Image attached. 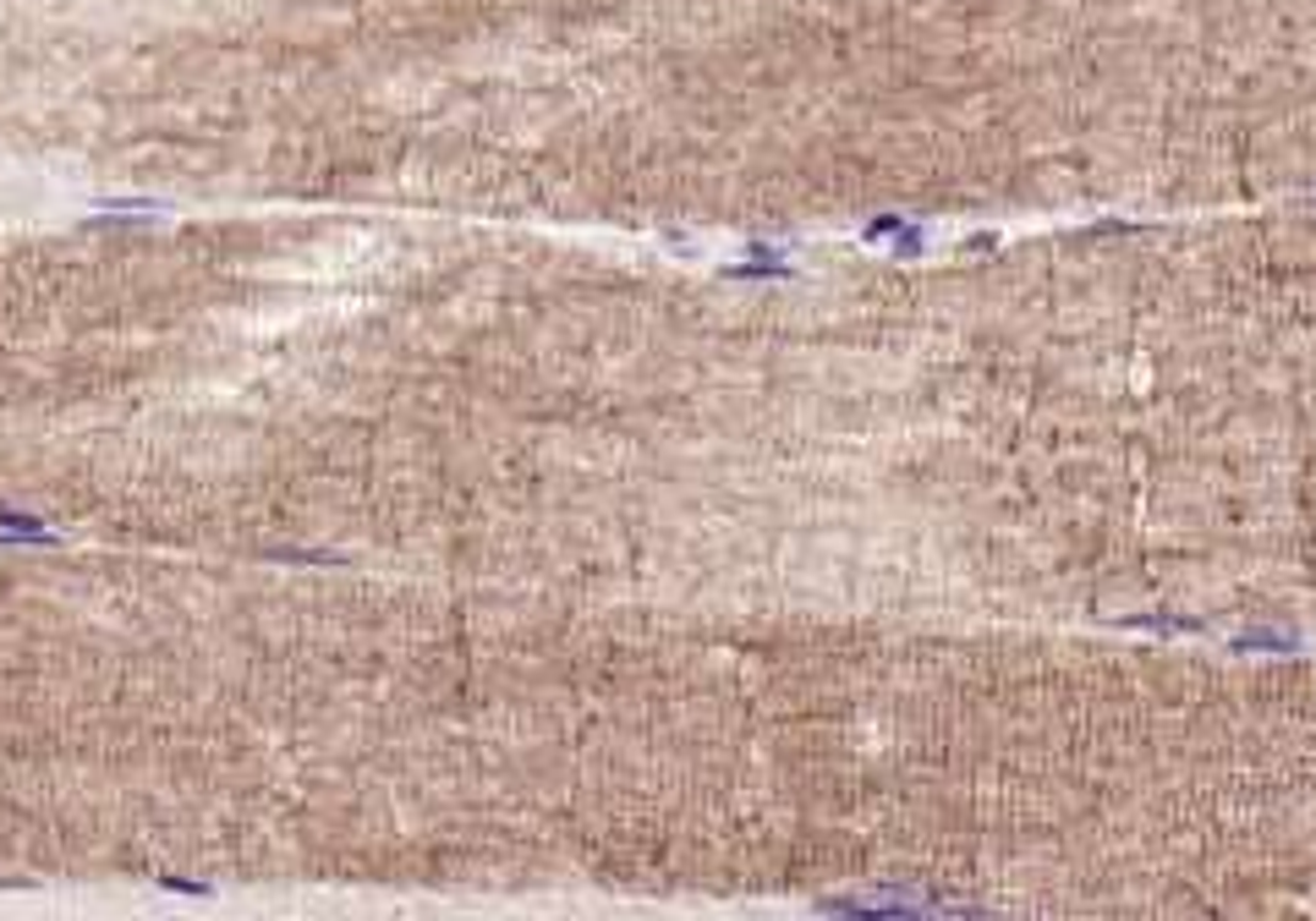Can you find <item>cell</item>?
I'll return each instance as SVG.
<instances>
[{
  "label": "cell",
  "instance_id": "6da1fadb",
  "mask_svg": "<svg viewBox=\"0 0 1316 921\" xmlns=\"http://www.w3.org/2000/svg\"><path fill=\"white\" fill-rule=\"evenodd\" d=\"M0 543H56V533L33 515H17V510H0Z\"/></svg>",
  "mask_w": 1316,
  "mask_h": 921
}]
</instances>
